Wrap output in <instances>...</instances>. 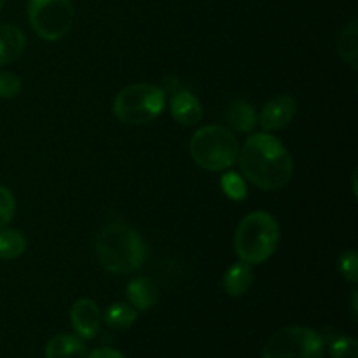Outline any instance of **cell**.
<instances>
[{"mask_svg": "<svg viewBox=\"0 0 358 358\" xmlns=\"http://www.w3.org/2000/svg\"><path fill=\"white\" fill-rule=\"evenodd\" d=\"M3 6H6V0H0V10H2Z\"/></svg>", "mask_w": 358, "mask_h": 358, "instance_id": "cell-26", "label": "cell"}, {"mask_svg": "<svg viewBox=\"0 0 358 358\" xmlns=\"http://www.w3.org/2000/svg\"><path fill=\"white\" fill-rule=\"evenodd\" d=\"M87 358H128L122 355L121 352L114 348H107V346H101V348L93 350V352L87 355Z\"/></svg>", "mask_w": 358, "mask_h": 358, "instance_id": "cell-24", "label": "cell"}, {"mask_svg": "<svg viewBox=\"0 0 358 358\" xmlns=\"http://www.w3.org/2000/svg\"><path fill=\"white\" fill-rule=\"evenodd\" d=\"M339 269H341L343 276L348 280L350 283L358 282V257L357 252L348 250L341 255L339 259Z\"/></svg>", "mask_w": 358, "mask_h": 358, "instance_id": "cell-23", "label": "cell"}, {"mask_svg": "<svg viewBox=\"0 0 358 358\" xmlns=\"http://www.w3.org/2000/svg\"><path fill=\"white\" fill-rule=\"evenodd\" d=\"M101 268L114 275H129L143 266L147 255L142 236L124 224H107L94 240Z\"/></svg>", "mask_w": 358, "mask_h": 358, "instance_id": "cell-2", "label": "cell"}, {"mask_svg": "<svg viewBox=\"0 0 358 358\" xmlns=\"http://www.w3.org/2000/svg\"><path fill=\"white\" fill-rule=\"evenodd\" d=\"M126 297L136 311H147L159 301V289L149 276L133 278L126 287Z\"/></svg>", "mask_w": 358, "mask_h": 358, "instance_id": "cell-11", "label": "cell"}, {"mask_svg": "<svg viewBox=\"0 0 358 358\" xmlns=\"http://www.w3.org/2000/svg\"><path fill=\"white\" fill-rule=\"evenodd\" d=\"M325 341L308 327H283L266 341L262 358H324Z\"/></svg>", "mask_w": 358, "mask_h": 358, "instance_id": "cell-6", "label": "cell"}, {"mask_svg": "<svg viewBox=\"0 0 358 358\" xmlns=\"http://www.w3.org/2000/svg\"><path fill=\"white\" fill-rule=\"evenodd\" d=\"M86 345L77 334H58L45 346V358H84Z\"/></svg>", "mask_w": 358, "mask_h": 358, "instance_id": "cell-14", "label": "cell"}, {"mask_svg": "<svg viewBox=\"0 0 358 358\" xmlns=\"http://www.w3.org/2000/svg\"><path fill=\"white\" fill-rule=\"evenodd\" d=\"M16 213V199L7 187L0 185V229L6 227Z\"/></svg>", "mask_w": 358, "mask_h": 358, "instance_id": "cell-21", "label": "cell"}, {"mask_svg": "<svg viewBox=\"0 0 358 358\" xmlns=\"http://www.w3.org/2000/svg\"><path fill=\"white\" fill-rule=\"evenodd\" d=\"M192 161L206 171H224L238 159L240 145L229 128L210 124L199 128L189 142Z\"/></svg>", "mask_w": 358, "mask_h": 358, "instance_id": "cell-4", "label": "cell"}, {"mask_svg": "<svg viewBox=\"0 0 358 358\" xmlns=\"http://www.w3.org/2000/svg\"><path fill=\"white\" fill-rule=\"evenodd\" d=\"M166 103L163 87L154 84H129L114 98L112 110L121 122L129 126H143L157 119Z\"/></svg>", "mask_w": 358, "mask_h": 358, "instance_id": "cell-5", "label": "cell"}, {"mask_svg": "<svg viewBox=\"0 0 358 358\" xmlns=\"http://www.w3.org/2000/svg\"><path fill=\"white\" fill-rule=\"evenodd\" d=\"M220 187H222L224 194L229 199H233V201H243L248 194L245 178L240 173H234V171L222 175V178H220Z\"/></svg>", "mask_w": 358, "mask_h": 358, "instance_id": "cell-19", "label": "cell"}, {"mask_svg": "<svg viewBox=\"0 0 358 358\" xmlns=\"http://www.w3.org/2000/svg\"><path fill=\"white\" fill-rule=\"evenodd\" d=\"M171 117L182 126H194L203 117V105L189 91H177L170 100Z\"/></svg>", "mask_w": 358, "mask_h": 358, "instance_id": "cell-10", "label": "cell"}, {"mask_svg": "<svg viewBox=\"0 0 358 358\" xmlns=\"http://www.w3.org/2000/svg\"><path fill=\"white\" fill-rule=\"evenodd\" d=\"M138 311L126 303H114L107 308L103 315V320L107 327L114 329V331H124L129 329L136 322Z\"/></svg>", "mask_w": 358, "mask_h": 358, "instance_id": "cell-17", "label": "cell"}, {"mask_svg": "<svg viewBox=\"0 0 358 358\" xmlns=\"http://www.w3.org/2000/svg\"><path fill=\"white\" fill-rule=\"evenodd\" d=\"M27 250V240L23 234L10 227L0 229V261H13Z\"/></svg>", "mask_w": 358, "mask_h": 358, "instance_id": "cell-18", "label": "cell"}, {"mask_svg": "<svg viewBox=\"0 0 358 358\" xmlns=\"http://www.w3.org/2000/svg\"><path fill=\"white\" fill-rule=\"evenodd\" d=\"M331 358H358L357 341L350 336H334L329 341Z\"/></svg>", "mask_w": 358, "mask_h": 358, "instance_id": "cell-20", "label": "cell"}, {"mask_svg": "<svg viewBox=\"0 0 358 358\" xmlns=\"http://www.w3.org/2000/svg\"><path fill=\"white\" fill-rule=\"evenodd\" d=\"M280 226L268 212H252L241 219L234 233V252L247 264H262L276 252Z\"/></svg>", "mask_w": 358, "mask_h": 358, "instance_id": "cell-3", "label": "cell"}, {"mask_svg": "<svg viewBox=\"0 0 358 358\" xmlns=\"http://www.w3.org/2000/svg\"><path fill=\"white\" fill-rule=\"evenodd\" d=\"M27 38L16 24L0 23V66L13 63L23 52Z\"/></svg>", "mask_w": 358, "mask_h": 358, "instance_id": "cell-12", "label": "cell"}, {"mask_svg": "<svg viewBox=\"0 0 358 358\" xmlns=\"http://www.w3.org/2000/svg\"><path fill=\"white\" fill-rule=\"evenodd\" d=\"M70 322L80 339H94L101 327V313L98 304L93 299H77L70 308Z\"/></svg>", "mask_w": 358, "mask_h": 358, "instance_id": "cell-8", "label": "cell"}, {"mask_svg": "<svg viewBox=\"0 0 358 358\" xmlns=\"http://www.w3.org/2000/svg\"><path fill=\"white\" fill-rule=\"evenodd\" d=\"M72 0H30L28 21L35 34L48 42H56L65 37L73 24Z\"/></svg>", "mask_w": 358, "mask_h": 358, "instance_id": "cell-7", "label": "cell"}, {"mask_svg": "<svg viewBox=\"0 0 358 358\" xmlns=\"http://www.w3.org/2000/svg\"><path fill=\"white\" fill-rule=\"evenodd\" d=\"M21 91L20 77L10 72H0V98L9 100V98L17 96Z\"/></svg>", "mask_w": 358, "mask_h": 358, "instance_id": "cell-22", "label": "cell"}, {"mask_svg": "<svg viewBox=\"0 0 358 358\" xmlns=\"http://www.w3.org/2000/svg\"><path fill=\"white\" fill-rule=\"evenodd\" d=\"M353 313L357 315V292H353Z\"/></svg>", "mask_w": 358, "mask_h": 358, "instance_id": "cell-25", "label": "cell"}, {"mask_svg": "<svg viewBox=\"0 0 358 358\" xmlns=\"http://www.w3.org/2000/svg\"><path fill=\"white\" fill-rule=\"evenodd\" d=\"M338 52L353 70L358 69V23L350 21L338 35Z\"/></svg>", "mask_w": 358, "mask_h": 358, "instance_id": "cell-16", "label": "cell"}, {"mask_svg": "<svg viewBox=\"0 0 358 358\" xmlns=\"http://www.w3.org/2000/svg\"><path fill=\"white\" fill-rule=\"evenodd\" d=\"M297 103L290 94H278L264 105L261 112V126L266 131H278L289 126L296 115Z\"/></svg>", "mask_w": 358, "mask_h": 358, "instance_id": "cell-9", "label": "cell"}, {"mask_svg": "<svg viewBox=\"0 0 358 358\" xmlns=\"http://www.w3.org/2000/svg\"><path fill=\"white\" fill-rule=\"evenodd\" d=\"M252 283H254V271H252V266L243 261L231 266L224 275V290L231 297L245 296Z\"/></svg>", "mask_w": 358, "mask_h": 358, "instance_id": "cell-13", "label": "cell"}, {"mask_svg": "<svg viewBox=\"0 0 358 358\" xmlns=\"http://www.w3.org/2000/svg\"><path fill=\"white\" fill-rule=\"evenodd\" d=\"M257 112L254 105L245 100H236L227 107L226 122L238 133H250L257 126Z\"/></svg>", "mask_w": 358, "mask_h": 358, "instance_id": "cell-15", "label": "cell"}, {"mask_svg": "<svg viewBox=\"0 0 358 358\" xmlns=\"http://www.w3.org/2000/svg\"><path fill=\"white\" fill-rule=\"evenodd\" d=\"M241 173L264 191H280L294 177V161L287 147L268 131L248 136L238 152Z\"/></svg>", "mask_w": 358, "mask_h": 358, "instance_id": "cell-1", "label": "cell"}]
</instances>
